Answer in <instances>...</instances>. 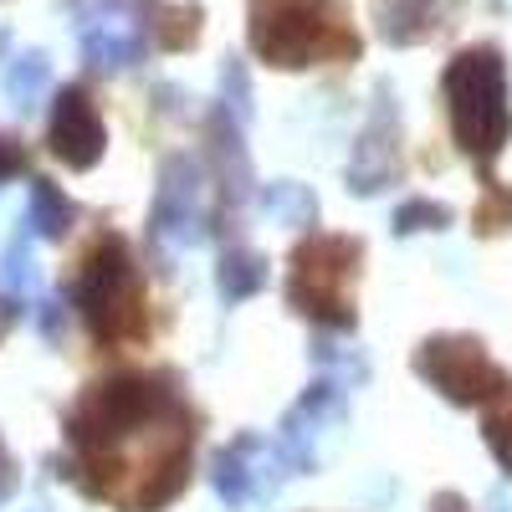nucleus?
<instances>
[{"instance_id": "7ed1b4c3", "label": "nucleus", "mask_w": 512, "mask_h": 512, "mask_svg": "<svg viewBox=\"0 0 512 512\" xmlns=\"http://www.w3.org/2000/svg\"><path fill=\"white\" fill-rule=\"evenodd\" d=\"M67 297L103 349L144 333V292H139V272L123 236H98L82 251V262L67 277Z\"/></svg>"}, {"instance_id": "6e6552de", "label": "nucleus", "mask_w": 512, "mask_h": 512, "mask_svg": "<svg viewBox=\"0 0 512 512\" xmlns=\"http://www.w3.org/2000/svg\"><path fill=\"white\" fill-rule=\"evenodd\" d=\"M338 415H344V390H338V379H318L303 390V400H297L282 425H277V441L267 446V461L277 466V472L287 477H303L318 466V441L323 431H333Z\"/></svg>"}, {"instance_id": "b1692460", "label": "nucleus", "mask_w": 512, "mask_h": 512, "mask_svg": "<svg viewBox=\"0 0 512 512\" xmlns=\"http://www.w3.org/2000/svg\"><path fill=\"white\" fill-rule=\"evenodd\" d=\"M26 169H31L26 144H21V139H11V134H0V185L16 180V175H26Z\"/></svg>"}, {"instance_id": "0eeeda50", "label": "nucleus", "mask_w": 512, "mask_h": 512, "mask_svg": "<svg viewBox=\"0 0 512 512\" xmlns=\"http://www.w3.org/2000/svg\"><path fill=\"white\" fill-rule=\"evenodd\" d=\"M210 185L205 164H195L190 154L164 159L159 169V190H154V210H149V236L164 251H190L195 241H205V231L216 226V210H210Z\"/></svg>"}, {"instance_id": "f8f14e48", "label": "nucleus", "mask_w": 512, "mask_h": 512, "mask_svg": "<svg viewBox=\"0 0 512 512\" xmlns=\"http://www.w3.org/2000/svg\"><path fill=\"white\" fill-rule=\"evenodd\" d=\"M267 451V441L262 436H236V441H226L216 456H210V487H216V497L226 502V507H246V502H256V482H262V466H256V456Z\"/></svg>"}, {"instance_id": "f3484780", "label": "nucleus", "mask_w": 512, "mask_h": 512, "mask_svg": "<svg viewBox=\"0 0 512 512\" xmlns=\"http://www.w3.org/2000/svg\"><path fill=\"white\" fill-rule=\"evenodd\" d=\"M149 41L164 52H185L190 41L200 36V11L195 6H149V21H144Z\"/></svg>"}, {"instance_id": "9d476101", "label": "nucleus", "mask_w": 512, "mask_h": 512, "mask_svg": "<svg viewBox=\"0 0 512 512\" xmlns=\"http://www.w3.org/2000/svg\"><path fill=\"white\" fill-rule=\"evenodd\" d=\"M400 180V118L395 108L379 98L369 128L354 144V159H349V190L354 195H379Z\"/></svg>"}, {"instance_id": "39448f33", "label": "nucleus", "mask_w": 512, "mask_h": 512, "mask_svg": "<svg viewBox=\"0 0 512 512\" xmlns=\"http://www.w3.org/2000/svg\"><path fill=\"white\" fill-rule=\"evenodd\" d=\"M359 262H364V246L354 236H333V231L303 236L287 256V267H292L287 272V303L328 333H349L359 323L354 297H349Z\"/></svg>"}, {"instance_id": "ddd939ff", "label": "nucleus", "mask_w": 512, "mask_h": 512, "mask_svg": "<svg viewBox=\"0 0 512 512\" xmlns=\"http://www.w3.org/2000/svg\"><path fill=\"white\" fill-rule=\"evenodd\" d=\"M267 277H272V267H267L262 251H251V246H226V251H221L216 287H221V303H226V308L256 297V292L267 287Z\"/></svg>"}, {"instance_id": "4be33fe9", "label": "nucleus", "mask_w": 512, "mask_h": 512, "mask_svg": "<svg viewBox=\"0 0 512 512\" xmlns=\"http://www.w3.org/2000/svg\"><path fill=\"white\" fill-rule=\"evenodd\" d=\"M502 226H512V190H502V185H492L487 180V195H482V205H477V231H502Z\"/></svg>"}, {"instance_id": "4468645a", "label": "nucleus", "mask_w": 512, "mask_h": 512, "mask_svg": "<svg viewBox=\"0 0 512 512\" xmlns=\"http://www.w3.org/2000/svg\"><path fill=\"white\" fill-rule=\"evenodd\" d=\"M72 221H77V205L47 175H36L31 180V200H26V231L41 236V241H57V236H67Z\"/></svg>"}, {"instance_id": "bb28decb", "label": "nucleus", "mask_w": 512, "mask_h": 512, "mask_svg": "<svg viewBox=\"0 0 512 512\" xmlns=\"http://www.w3.org/2000/svg\"><path fill=\"white\" fill-rule=\"evenodd\" d=\"M431 512H472V507H466V502H461L456 492H441V497L431 502Z\"/></svg>"}, {"instance_id": "1a4fd4ad", "label": "nucleus", "mask_w": 512, "mask_h": 512, "mask_svg": "<svg viewBox=\"0 0 512 512\" xmlns=\"http://www.w3.org/2000/svg\"><path fill=\"white\" fill-rule=\"evenodd\" d=\"M47 144L67 169H93L103 159L108 128H103V113L93 108V98L82 88L57 93V108H52V123H47Z\"/></svg>"}, {"instance_id": "9b49d317", "label": "nucleus", "mask_w": 512, "mask_h": 512, "mask_svg": "<svg viewBox=\"0 0 512 512\" xmlns=\"http://www.w3.org/2000/svg\"><path fill=\"white\" fill-rule=\"evenodd\" d=\"M149 52L144 21L123 11H82V57L93 67H134Z\"/></svg>"}, {"instance_id": "393cba45", "label": "nucleus", "mask_w": 512, "mask_h": 512, "mask_svg": "<svg viewBox=\"0 0 512 512\" xmlns=\"http://www.w3.org/2000/svg\"><path fill=\"white\" fill-rule=\"evenodd\" d=\"M36 328L47 333V344H62V303H41L36 308Z\"/></svg>"}, {"instance_id": "20e7f679", "label": "nucleus", "mask_w": 512, "mask_h": 512, "mask_svg": "<svg viewBox=\"0 0 512 512\" xmlns=\"http://www.w3.org/2000/svg\"><path fill=\"white\" fill-rule=\"evenodd\" d=\"M251 52L272 67H313L359 57V36L328 0H272L251 16Z\"/></svg>"}, {"instance_id": "2eb2a0df", "label": "nucleus", "mask_w": 512, "mask_h": 512, "mask_svg": "<svg viewBox=\"0 0 512 512\" xmlns=\"http://www.w3.org/2000/svg\"><path fill=\"white\" fill-rule=\"evenodd\" d=\"M441 26V0H390L379 16V31L384 41H395V47H410V41H425Z\"/></svg>"}, {"instance_id": "dca6fc26", "label": "nucleus", "mask_w": 512, "mask_h": 512, "mask_svg": "<svg viewBox=\"0 0 512 512\" xmlns=\"http://www.w3.org/2000/svg\"><path fill=\"white\" fill-rule=\"evenodd\" d=\"M262 205L277 226H318V195L297 180H277L262 190Z\"/></svg>"}, {"instance_id": "f03ea898", "label": "nucleus", "mask_w": 512, "mask_h": 512, "mask_svg": "<svg viewBox=\"0 0 512 512\" xmlns=\"http://www.w3.org/2000/svg\"><path fill=\"white\" fill-rule=\"evenodd\" d=\"M446 118L456 149L472 159L482 175L512 139V103H507V62L497 47H466L441 72Z\"/></svg>"}, {"instance_id": "f257e3e1", "label": "nucleus", "mask_w": 512, "mask_h": 512, "mask_svg": "<svg viewBox=\"0 0 512 512\" xmlns=\"http://www.w3.org/2000/svg\"><path fill=\"white\" fill-rule=\"evenodd\" d=\"M180 415H185V400L154 374H113V379L88 384L62 420L67 446H72V461H62L67 466L62 477L93 497L98 477L128 446H144L154 431H164Z\"/></svg>"}, {"instance_id": "6ab92c4d", "label": "nucleus", "mask_w": 512, "mask_h": 512, "mask_svg": "<svg viewBox=\"0 0 512 512\" xmlns=\"http://www.w3.org/2000/svg\"><path fill=\"white\" fill-rule=\"evenodd\" d=\"M31 287H36V262H31L26 236H21V241L6 246V256H0V292H6L11 303H26Z\"/></svg>"}, {"instance_id": "5701e85b", "label": "nucleus", "mask_w": 512, "mask_h": 512, "mask_svg": "<svg viewBox=\"0 0 512 512\" xmlns=\"http://www.w3.org/2000/svg\"><path fill=\"white\" fill-rule=\"evenodd\" d=\"M313 364H323V369H333V374H349V379H364V374H369V364H364V359L338 354L333 344H318V349H313Z\"/></svg>"}, {"instance_id": "a878e982", "label": "nucleus", "mask_w": 512, "mask_h": 512, "mask_svg": "<svg viewBox=\"0 0 512 512\" xmlns=\"http://www.w3.org/2000/svg\"><path fill=\"white\" fill-rule=\"evenodd\" d=\"M16 492V461L6 451V441H0V497H11Z\"/></svg>"}, {"instance_id": "cd10ccee", "label": "nucleus", "mask_w": 512, "mask_h": 512, "mask_svg": "<svg viewBox=\"0 0 512 512\" xmlns=\"http://www.w3.org/2000/svg\"><path fill=\"white\" fill-rule=\"evenodd\" d=\"M16 323V303H11V297L6 292H0V338H6V328Z\"/></svg>"}, {"instance_id": "a211bd4d", "label": "nucleus", "mask_w": 512, "mask_h": 512, "mask_svg": "<svg viewBox=\"0 0 512 512\" xmlns=\"http://www.w3.org/2000/svg\"><path fill=\"white\" fill-rule=\"evenodd\" d=\"M482 441H487V451L497 461V472L512 477V395H502V400H492L482 410Z\"/></svg>"}, {"instance_id": "412c9836", "label": "nucleus", "mask_w": 512, "mask_h": 512, "mask_svg": "<svg viewBox=\"0 0 512 512\" xmlns=\"http://www.w3.org/2000/svg\"><path fill=\"white\" fill-rule=\"evenodd\" d=\"M395 236H415V231H446L451 226V205H441V200H425V195H415V200H405L400 210H395Z\"/></svg>"}, {"instance_id": "423d86ee", "label": "nucleus", "mask_w": 512, "mask_h": 512, "mask_svg": "<svg viewBox=\"0 0 512 512\" xmlns=\"http://www.w3.org/2000/svg\"><path fill=\"white\" fill-rule=\"evenodd\" d=\"M415 374L451 405H492L512 395V374L492 364L487 344L472 333H436L415 349Z\"/></svg>"}, {"instance_id": "aec40b11", "label": "nucleus", "mask_w": 512, "mask_h": 512, "mask_svg": "<svg viewBox=\"0 0 512 512\" xmlns=\"http://www.w3.org/2000/svg\"><path fill=\"white\" fill-rule=\"evenodd\" d=\"M41 88H47V57H41V52L16 57L11 72H6V93H11V103H16V108H31V103L41 98Z\"/></svg>"}]
</instances>
